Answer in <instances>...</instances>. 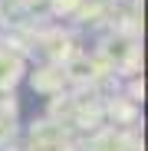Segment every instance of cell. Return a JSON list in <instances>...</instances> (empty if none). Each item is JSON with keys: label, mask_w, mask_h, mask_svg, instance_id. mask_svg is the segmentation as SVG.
Masks as SVG:
<instances>
[{"label": "cell", "mask_w": 148, "mask_h": 151, "mask_svg": "<svg viewBox=\"0 0 148 151\" xmlns=\"http://www.w3.org/2000/svg\"><path fill=\"white\" fill-rule=\"evenodd\" d=\"M66 76H72V79H92V76H95V66L79 56V59H72V63L66 66Z\"/></svg>", "instance_id": "obj_3"}, {"label": "cell", "mask_w": 148, "mask_h": 151, "mask_svg": "<svg viewBox=\"0 0 148 151\" xmlns=\"http://www.w3.org/2000/svg\"><path fill=\"white\" fill-rule=\"evenodd\" d=\"M63 82H66V72L59 66H46V69L33 72V89L36 92H56V89H63Z\"/></svg>", "instance_id": "obj_2"}, {"label": "cell", "mask_w": 148, "mask_h": 151, "mask_svg": "<svg viewBox=\"0 0 148 151\" xmlns=\"http://www.w3.org/2000/svg\"><path fill=\"white\" fill-rule=\"evenodd\" d=\"M82 4V0H49V7H53V13H72Z\"/></svg>", "instance_id": "obj_4"}, {"label": "cell", "mask_w": 148, "mask_h": 151, "mask_svg": "<svg viewBox=\"0 0 148 151\" xmlns=\"http://www.w3.org/2000/svg\"><path fill=\"white\" fill-rule=\"evenodd\" d=\"M23 72V59L10 49H0V89H10Z\"/></svg>", "instance_id": "obj_1"}]
</instances>
